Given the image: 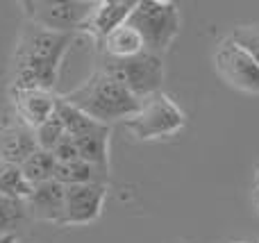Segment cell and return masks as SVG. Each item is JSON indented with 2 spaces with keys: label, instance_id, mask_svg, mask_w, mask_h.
Segmentation results:
<instances>
[{
  "label": "cell",
  "instance_id": "6",
  "mask_svg": "<svg viewBox=\"0 0 259 243\" xmlns=\"http://www.w3.org/2000/svg\"><path fill=\"white\" fill-rule=\"evenodd\" d=\"M91 5L82 0H27L21 3L25 21L44 27V30L57 32V34H77L89 16Z\"/></svg>",
  "mask_w": 259,
  "mask_h": 243
},
{
  "label": "cell",
  "instance_id": "18",
  "mask_svg": "<svg viewBox=\"0 0 259 243\" xmlns=\"http://www.w3.org/2000/svg\"><path fill=\"white\" fill-rule=\"evenodd\" d=\"M55 166H57V162H55L53 153L34 150V153L21 164V171H23V175H25V180L34 186V184H41V182L53 180Z\"/></svg>",
  "mask_w": 259,
  "mask_h": 243
},
{
  "label": "cell",
  "instance_id": "21",
  "mask_svg": "<svg viewBox=\"0 0 259 243\" xmlns=\"http://www.w3.org/2000/svg\"><path fill=\"white\" fill-rule=\"evenodd\" d=\"M228 36L239 45V48L246 50V53L259 64V23L237 25Z\"/></svg>",
  "mask_w": 259,
  "mask_h": 243
},
{
  "label": "cell",
  "instance_id": "3",
  "mask_svg": "<svg viewBox=\"0 0 259 243\" xmlns=\"http://www.w3.org/2000/svg\"><path fill=\"white\" fill-rule=\"evenodd\" d=\"M127 23L141 34L148 53L164 57L180 34V9L170 0H137Z\"/></svg>",
  "mask_w": 259,
  "mask_h": 243
},
{
  "label": "cell",
  "instance_id": "26",
  "mask_svg": "<svg viewBox=\"0 0 259 243\" xmlns=\"http://www.w3.org/2000/svg\"><path fill=\"white\" fill-rule=\"evenodd\" d=\"M237 243H246V241H237Z\"/></svg>",
  "mask_w": 259,
  "mask_h": 243
},
{
  "label": "cell",
  "instance_id": "12",
  "mask_svg": "<svg viewBox=\"0 0 259 243\" xmlns=\"http://www.w3.org/2000/svg\"><path fill=\"white\" fill-rule=\"evenodd\" d=\"M36 148L34 132L23 123H7L0 125V162H9L21 166Z\"/></svg>",
  "mask_w": 259,
  "mask_h": 243
},
{
  "label": "cell",
  "instance_id": "11",
  "mask_svg": "<svg viewBox=\"0 0 259 243\" xmlns=\"http://www.w3.org/2000/svg\"><path fill=\"white\" fill-rule=\"evenodd\" d=\"M25 212L36 221L53 223L59 227L64 212V186L55 180L32 186V193L25 200Z\"/></svg>",
  "mask_w": 259,
  "mask_h": 243
},
{
  "label": "cell",
  "instance_id": "4",
  "mask_svg": "<svg viewBox=\"0 0 259 243\" xmlns=\"http://www.w3.org/2000/svg\"><path fill=\"white\" fill-rule=\"evenodd\" d=\"M187 125V116L175 100H170L164 91L148 95L139 103V109L123 121V127L137 141H155L178 134Z\"/></svg>",
  "mask_w": 259,
  "mask_h": 243
},
{
  "label": "cell",
  "instance_id": "24",
  "mask_svg": "<svg viewBox=\"0 0 259 243\" xmlns=\"http://www.w3.org/2000/svg\"><path fill=\"white\" fill-rule=\"evenodd\" d=\"M0 243H18V239L14 232H9V234H0Z\"/></svg>",
  "mask_w": 259,
  "mask_h": 243
},
{
  "label": "cell",
  "instance_id": "25",
  "mask_svg": "<svg viewBox=\"0 0 259 243\" xmlns=\"http://www.w3.org/2000/svg\"><path fill=\"white\" fill-rule=\"evenodd\" d=\"M257 182H259V168H257Z\"/></svg>",
  "mask_w": 259,
  "mask_h": 243
},
{
  "label": "cell",
  "instance_id": "17",
  "mask_svg": "<svg viewBox=\"0 0 259 243\" xmlns=\"http://www.w3.org/2000/svg\"><path fill=\"white\" fill-rule=\"evenodd\" d=\"M0 193L7 196V198L21 200V203L27 200V196L32 193V184L25 180L21 166L0 162Z\"/></svg>",
  "mask_w": 259,
  "mask_h": 243
},
{
  "label": "cell",
  "instance_id": "15",
  "mask_svg": "<svg viewBox=\"0 0 259 243\" xmlns=\"http://www.w3.org/2000/svg\"><path fill=\"white\" fill-rule=\"evenodd\" d=\"M107 177H109V173L100 171V168L82 162V159H75V162H68V164H57V166H55V173H53V180L59 182L62 186L94 184V182L107 184Z\"/></svg>",
  "mask_w": 259,
  "mask_h": 243
},
{
  "label": "cell",
  "instance_id": "19",
  "mask_svg": "<svg viewBox=\"0 0 259 243\" xmlns=\"http://www.w3.org/2000/svg\"><path fill=\"white\" fill-rule=\"evenodd\" d=\"M32 132H34L36 148L46 150V153H53L55 145H57L59 141L66 136V132H64V125H62V121H59L57 114H53L48 121H44L39 127H34Z\"/></svg>",
  "mask_w": 259,
  "mask_h": 243
},
{
  "label": "cell",
  "instance_id": "8",
  "mask_svg": "<svg viewBox=\"0 0 259 243\" xmlns=\"http://www.w3.org/2000/svg\"><path fill=\"white\" fill-rule=\"evenodd\" d=\"M107 198V184H73L64 186V212L59 227L91 225L100 218Z\"/></svg>",
  "mask_w": 259,
  "mask_h": 243
},
{
  "label": "cell",
  "instance_id": "7",
  "mask_svg": "<svg viewBox=\"0 0 259 243\" xmlns=\"http://www.w3.org/2000/svg\"><path fill=\"white\" fill-rule=\"evenodd\" d=\"M214 68L230 89L259 95V64L230 36H223L216 45Z\"/></svg>",
  "mask_w": 259,
  "mask_h": 243
},
{
  "label": "cell",
  "instance_id": "22",
  "mask_svg": "<svg viewBox=\"0 0 259 243\" xmlns=\"http://www.w3.org/2000/svg\"><path fill=\"white\" fill-rule=\"evenodd\" d=\"M53 157H55V162H57V164H68V162L80 159V155H77V145H75V141H73V136L66 134L57 145H55V148H53Z\"/></svg>",
  "mask_w": 259,
  "mask_h": 243
},
{
  "label": "cell",
  "instance_id": "10",
  "mask_svg": "<svg viewBox=\"0 0 259 243\" xmlns=\"http://www.w3.org/2000/svg\"><path fill=\"white\" fill-rule=\"evenodd\" d=\"M9 93H12V105H14L18 123H23L30 130H34L44 121H48L55 114V107H57V95L53 91L9 89Z\"/></svg>",
  "mask_w": 259,
  "mask_h": 243
},
{
  "label": "cell",
  "instance_id": "20",
  "mask_svg": "<svg viewBox=\"0 0 259 243\" xmlns=\"http://www.w3.org/2000/svg\"><path fill=\"white\" fill-rule=\"evenodd\" d=\"M25 203L0 193V234H9L25 218Z\"/></svg>",
  "mask_w": 259,
  "mask_h": 243
},
{
  "label": "cell",
  "instance_id": "13",
  "mask_svg": "<svg viewBox=\"0 0 259 243\" xmlns=\"http://www.w3.org/2000/svg\"><path fill=\"white\" fill-rule=\"evenodd\" d=\"M109 134H112V127L100 125L98 130L89 132V134L73 139L82 162L91 164V166L100 168L105 173H109Z\"/></svg>",
  "mask_w": 259,
  "mask_h": 243
},
{
  "label": "cell",
  "instance_id": "16",
  "mask_svg": "<svg viewBox=\"0 0 259 243\" xmlns=\"http://www.w3.org/2000/svg\"><path fill=\"white\" fill-rule=\"evenodd\" d=\"M55 114L59 116V121H62L64 125V132H66L68 136H82V134H89V132L98 130L103 123L94 121V118H89L84 112H80L77 107H73V105H68L66 100H62L57 95V107H55Z\"/></svg>",
  "mask_w": 259,
  "mask_h": 243
},
{
  "label": "cell",
  "instance_id": "2",
  "mask_svg": "<svg viewBox=\"0 0 259 243\" xmlns=\"http://www.w3.org/2000/svg\"><path fill=\"white\" fill-rule=\"evenodd\" d=\"M59 98L77 107L80 112H84L89 118L109 127H112V123L127 121L141 103L125 86H121L114 77H109L107 73L98 71V68L80 86H75L73 91L59 95Z\"/></svg>",
  "mask_w": 259,
  "mask_h": 243
},
{
  "label": "cell",
  "instance_id": "27",
  "mask_svg": "<svg viewBox=\"0 0 259 243\" xmlns=\"http://www.w3.org/2000/svg\"><path fill=\"white\" fill-rule=\"evenodd\" d=\"M257 243H259V241H257Z\"/></svg>",
  "mask_w": 259,
  "mask_h": 243
},
{
  "label": "cell",
  "instance_id": "5",
  "mask_svg": "<svg viewBox=\"0 0 259 243\" xmlns=\"http://www.w3.org/2000/svg\"><path fill=\"white\" fill-rule=\"evenodd\" d=\"M98 71L114 77L137 100H143L161 91V84H164V59L148 50L130 59H109L103 55Z\"/></svg>",
  "mask_w": 259,
  "mask_h": 243
},
{
  "label": "cell",
  "instance_id": "9",
  "mask_svg": "<svg viewBox=\"0 0 259 243\" xmlns=\"http://www.w3.org/2000/svg\"><path fill=\"white\" fill-rule=\"evenodd\" d=\"M134 5H137V0H96L91 5L89 16L82 23L80 32L100 45L109 32H114L123 23H127Z\"/></svg>",
  "mask_w": 259,
  "mask_h": 243
},
{
  "label": "cell",
  "instance_id": "14",
  "mask_svg": "<svg viewBox=\"0 0 259 243\" xmlns=\"http://www.w3.org/2000/svg\"><path fill=\"white\" fill-rule=\"evenodd\" d=\"M103 55L109 59H130L137 57L139 53H143V39L130 23H123L121 27H116L114 32H109L100 43Z\"/></svg>",
  "mask_w": 259,
  "mask_h": 243
},
{
  "label": "cell",
  "instance_id": "23",
  "mask_svg": "<svg viewBox=\"0 0 259 243\" xmlns=\"http://www.w3.org/2000/svg\"><path fill=\"white\" fill-rule=\"evenodd\" d=\"M252 207H255V212L259 216V182L255 184V189H252Z\"/></svg>",
  "mask_w": 259,
  "mask_h": 243
},
{
  "label": "cell",
  "instance_id": "1",
  "mask_svg": "<svg viewBox=\"0 0 259 243\" xmlns=\"http://www.w3.org/2000/svg\"><path fill=\"white\" fill-rule=\"evenodd\" d=\"M73 39L75 34H57L25 21L14 48V82L9 89L53 91Z\"/></svg>",
  "mask_w": 259,
  "mask_h": 243
}]
</instances>
